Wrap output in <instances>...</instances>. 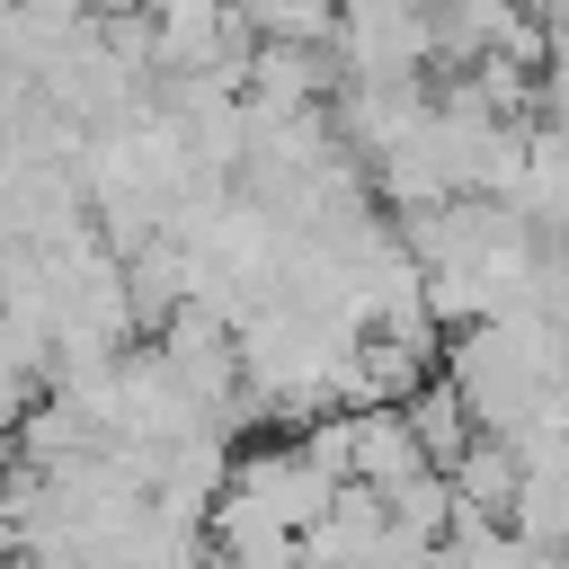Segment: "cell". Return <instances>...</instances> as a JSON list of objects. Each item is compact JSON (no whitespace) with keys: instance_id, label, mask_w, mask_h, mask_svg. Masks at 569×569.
<instances>
[{"instance_id":"cell-1","label":"cell","mask_w":569,"mask_h":569,"mask_svg":"<svg viewBox=\"0 0 569 569\" xmlns=\"http://www.w3.org/2000/svg\"><path fill=\"white\" fill-rule=\"evenodd\" d=\"M409 471H436V462L418 453L409 418H400V409H347V480H365V489H400Z\"/></svg>"},{"instance_id":"cell-2","label":"cell","mask_w":569,"mask_h":569,"mask_svg":"<svg viewBox=\"0 0 569 569\" xmlns=\"http://www.w3.org/2000/svg\"><path fill=\"white\" fill-rule=\"evenodd\" d=\"M400 418H409V436H418V453H427L436 471L480 436V427H471V409H462V391H453V373H427V382L400 400Z\"/></svg>"},{"instance_id":"cell-3","label":"cell","mask_w":569,"mask_h":569,"mask_svg":"<svg viewBox=\"0 0 569 569\" xmlns=\"http://www.w3.org/2000/svg\"><path fill=\"white\" fill-rule=\"evenodd\" d=\"M382 516H391L400 533H418V542H445V533H453V489H445V471H409L400 489H382Z\"/></svg>"},{"instance_id":"cell-4","label":"cell","mask_w":569,"mask_h":569,"mask_svg":"<svg viewBox=\"0 0 569 569\" xmlns=\"http://www.w3.org/2000/svg\"><path fill=\"white\" fill-rule=\"evenodd\" d=\"M222 569H302V542L293 533H258V542H231V551H213Z\"/></svg>"},{"instance_id":"cell-5","label":"cell","mask_w":569,"mask_h":569,"mask_svg":"<svg viewBox=\"0 0 569 569\" xmlns=\"http://www.w3.org/2000/svg\"><path fill=\"white\" fill-rule=\"evenodd\" d=\"M0 569H36V560H27V551H0Z\"/></svg>"}]
</instances>
